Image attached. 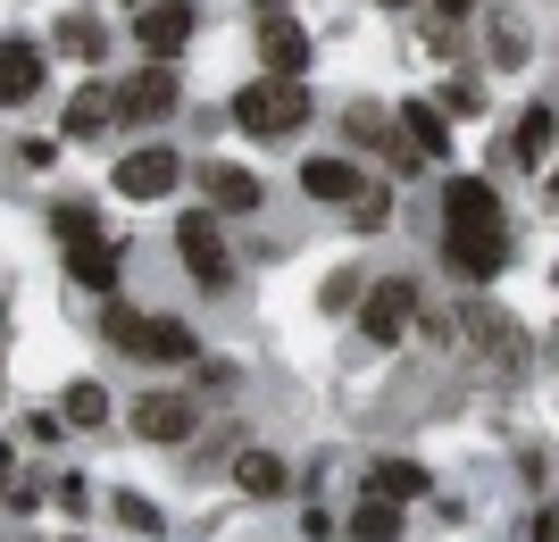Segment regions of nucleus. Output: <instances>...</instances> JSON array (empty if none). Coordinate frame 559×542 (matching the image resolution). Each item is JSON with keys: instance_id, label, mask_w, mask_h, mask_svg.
Instances as JSON below:
<instances>
[{"instance_id": "1", "label": "nucleus", "mask_w": 559, "mask_h": 542, "mask_svg": "<svg viewBox=\"0 0 559 542\" xmlns=\"http://www.w3.org/2000/svg\"><path fill=\"white\" fill-rule=\"evenodd\" d=\"M234 125L242 134H293V125H309V84H284V75L242 84L234 93Z\"/></svg>"}, {"instance_id": "2", "label": "nucleus", "mask_w": 559, "mask_h": 542, "mask_svg": "<svg viewBox=\"0 0 559 542\" xmlns=\"http://www.w3.org/2000/svg\"><path fill=\"white\" fill-rule=\"evenodd\" d=\"M109 342H117V351H134V359H151V368H176V359L201 351L192 326H176V317H142V309H109Z\"/></svg>"}, {"instance_id": "3", "label": "nucleus", "mask_w": 559, "mask_h": 542, "mask_svg": "<svg viewBox=\"0 0 559 542\" xmlns=\"http://www.w3.org/2000/svg\"><path fill=\"white\" fill-rule=\"evenodd\" d=\"M176 251H185V267L201 276V292H226L234 284V251H226V234H217V217H185V226H176Z\"/></svg>"}, {"instance_id": "4", "label": "nucleus", "mask_w": 559, "mask_h": 542, "mask_svg": "<svg viewBox=\"0 0 559 542\" xmlns=\"http://www.w3.org/2000/svg\"><path fill=\"white\" fill-rule=\"evenodd\" d=\"M176 100H185V93H176V75H167V68H142V75H126V84L109 93V118H126V125H159Z\"/></svg>"}, {"instance_id": "5", "label": "nucleus", "mask_w": 559, "mask_h": 542, "mask_svg": "<svg viewBox=\"0 0 559 542\" xmlns=\"http://www.w3.org/2000/svg\"><path fill=\"white\" fill-rule=\"evenodd\" d=\"M443 217H451V242H467V234H510V226H501V201H492L485 176H460V184L443 192Z\"/></svg>"}, {"instance_id": "6", "label": "nucleus", "mask_w": 559, "mask_h": 542, "mask_svg": "<svg viewBox=\"0 0 559 542\" xmlns=\"http://www.w3.org/2000/svg\"><path fill=\"white\" fill-rule=\"evenodd\" d=\"M176 184H185V159H176V150H159V142L117 159V192H126V201H159V192H176Z\"/></svg>"}, {"instance_id": "7", "label": "nucleus", "mask_w": 559, "mask_h": 542, "mask_svg": "<svg viewBox=\"0 0 559 542\" xmlns=\"http://www.w3.org/2000/svg\"><path fill=\"white\" fill-rule=\"evenodd\" d=\"M192 25H201V9H192V0H151V9L134 17V34H142V50H151V59H176V50L192 43Z\"/></svg>"}, {"instance_id": "8", "label": "nucleus", "mask_w": 559, "mask_h": 542, "mask_svg": "<svg viewBox=\"0 0 559 542\" xmlns=\"http://www.w3.org/2000/svg\"><path fill=\"white\" fill-rule=\"evenodd\" d=\"M259 59H267V75L301 84V68H309V34H301L293 17H259Z\"/></svg>"}, {"instance_id": "9", "label": "nucleus", "mask_w": 559, "mask_h": 542, "mask_svg": "<svg viewBox=\"0 0 559 542\" xmlns=\"http://www.w3.org/2000/svg\"><path fill=\"white\" fill-rule=\"evenodd\" d=\"M192 425H201V409L176 401V393H151V401H134V434H142V443H185Z\"/></svg>"}, {"instance_id": "10", "label": "nucleus", "mask_w": 559, "mask_h": 542, "mask_svg": "<svg viewBox=\"0 0 559 542\" xmlns=\"http://www.w3.org/2000/svg\"><path fill=\"white\" fill-rule=\"evenodd\" d=\"M43 93V50L34 43H0V109H17V100Z\"/></svg>"}, {"instance_id": "11", "label": "nucleus", "mask_w": 559, "mask_h": 542, "mask_svg": "<svg viewBox=\"0 0 559 542\" xmlns=\"http://www.w3.org/2000/svg\"><path fill=\"white\" fill-rule=\"evenodd\" d=\"M409 309H418V292H409V284H376L368 292V317H359V326H368V342H393L401 326H409Z\"/></svg>"}, {"instance_id": "12", "label": "nucleus", "mask_w": 559, "mask_h": 542, "mask_svg": "<svg viewBox=\"0 0 559 542\" xmlns=\"http://www.w3.org/2000/svg\"><path fill=\"white\" fill-rule=\"evenodd\" d=\"M501 159H518V167H543V159H551V109H526V118H510V134H501Z\"/></svg>"}, {"instance_id": "13", "label": "nucleus", "mask_w": 559, "mask_h": 542, "mask_svg": "<svg viewBox=\"0 0 559 542\" xmlns=\"http://www.w3.org/2000/svg\"><path fill=\"white\" fill-rule=\"evenodd\" d=\"M451 267H460L467 284L501 276V267H510V234H467V242H451Z\"/></svg>"}, {"instance_id": "14", "label": "nucleus", "mask_w": 559, "mask_h": 542, "mask_svg": "<svg viewBox=\"0 0 559 542\" xmlns=\"http://www.w3.org/2000/svg\"><path fill=\"white\" fill-rule=\"evenodd\" d=\"M234 484L259 493V501H284V493H293V475H284L276 450H242V459H234Z\"/></svg>"}, {"instance_id": "15", "label": "nucleus", "mask_w": 559, "mask_h": 542, "mask_svg": "<svg viewBox=\"0 0 559 542\" xmlns=\"http://www.w3.org/2000/svg\"><path fill=\"white\" fill-rule=\"evenodd\" d=\"M201 192H210L217 209H259V176H251V167H226V159L201 167Z\"/></svg>"}, {"instance_id": "16", "label": "nucleus", "mask_w": 559, "mask_h": 542, "mask_svg": "<svg viewBox=\"0 0 559 542\" xmlns=\"http://www.w3.org/2000/svg\"><path fill=\"white\" fill-rule=\"evenodd\" d=\"M401 134L418 142V159L451 150V125H443V109H426V100H401Z\"/></svg>"}, {"instance_id": "17", "label": "nucleus", "mask_w": 559, "mask_h": 542, "mask_svg": "<svg viewBox=\"0 0 559 542\" xmlns=\"http://www.w3.org/2000/svg\"><path fill=\"white\" fill-rule=\"evenodd\" d=\"M368 484H376V501H393V509H401V501L426 493V468H418V459H376Z\"/></svg>"}, {"instance_id": "18", "label": "nucleus", "mask_w": 559, "mask_h": 542, "mask_svg": "<svg viewBox=\"0 0 559 542\" xmlns=\"http://www.w3.org/2000/svg\"><path fill=\"white\" fill-rule=\"evenodd\" d=\"M301 184L318 192V201H350V192H359V176H350V159H309Z\"/></svg>"}, {"instance_id": "19", "label": "nucleus", "mask_w": 559, "mask_h": 542, "mask_svg": "<svg viewBox=\"0 0 559 542\" xmlns=\"http://www.w3.org/2000/svg\"><path fill=\"white\" fill-rule=\"evenodd\" d=\"M68 267H75V284L109 292V276H117V251H109V242H84V251H68Z\"/></svg>"}, {"instance_id": "20", "label": "nucleus", "mask_w": 559, "mask_h": 542, "mask_svg": "<svg viewBox=\"0 0 559 542\" xmlns=\"http://www.w3.org/2000/svg\"><path fill=\"white\" fill-rule=\"evenodd\" d=\"M50 234L68 242V251H84V242H100V234H93V209H84V201H59V209H50Z\"/></svg>"}, {"instance_id": "21", "label": "nucleus", "mask_w": 559, "mask_h": 542, "mask_svg": "<svg viewBox=\"0 0 559 542\" xmlns=\"http://www.w3.org/2000/svg\"><path fill=\"white\" fill-rule=\"evenodd\" d=\"M350 534H359V542H393L401 534V509H393V501H368V509L350 518Z\"/></svg>"}, {"instance_id": "22", "label": "nucleus", "mask_w": 559, "mask_h": 542, "mask_svg": "<svg viewBox=\"0 0 559 542\" xmlns=\"http://www.w3.org/2000/svg\"><path fill=\"white\" fill-rule=\"evenodd\" d=\"M109 418V393L100 384H68V425H100Z\"/></svg>"}, {"instance_id": "23", "label": "nucleus", "mask_w": 559, "mask_h": 542, "mask_svg": "<svg viewBox=\"0 0 559 542\" xmlns=\"http://www.w3.org/2000/svg\"><path fill=\"white\" fill-rule=\"evenodd\" d=\"M59 43H68L75 59H100V43H109V34H100L93 17H68V25H59Z\"/></svg>"}, {"instance_id": "24", "label": "nucleus", "mask_w": 559, "mask_h": 542, "mask_svg": "<svg viewBox=\"0 0 559 542\" xmlns=\"http://www.w3.org/2000/svg\"><path fill=\"white\" fill-rule=\"evenodd\" d=\"M100 118H109V93H75V109H68V134H93Z\"/></svg>"}, {"instance_id": "25", "label": "nucleus", "mask_w": 559, "mask_h": 542, "mask_svg": "<svg viewBox=\"0 0 559 542\" xmlns=\"http://www.w3.org/2000/svg\"><path fill=\"white\" fill-rule=\"evenodd\" d=\"M535 542H559V518H543V526H535Z\"/></svg>"}, {"instance_id": "26", "label": "nucleus", "mask_w": 559, "mask_h": 542, "mask_svg": "<svg viewBox=\"0 0 559 542\" xmlns=\"http://www.w3.org/2000/svg\"><path fill=\"white\" fill-rule=\"evenodd\" d=\"M384 9H401V0H384Z\"/></svg>"}]
</instances>
